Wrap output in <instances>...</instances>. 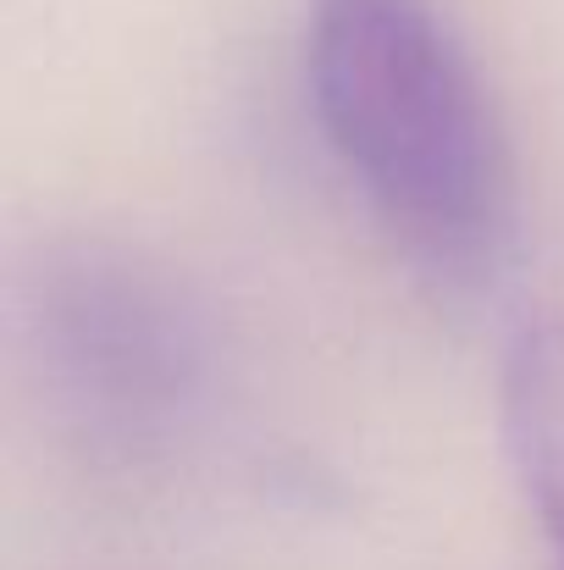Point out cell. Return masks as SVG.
<instances>
[{
	"mask_svg": "<svg viewBox=\"0 0 564 570\" xmlns=\"http://www.w3.org/2000/svg\"><path fill=\"white\" fill-rule=\"evenodd\" d=\"M504 449L564 570V316L521 327L504 355Z\"/></svg>",
	"mask_w": 564,
	"mask_h": 570,
	"instance_id": "2",
	"label": "cell"
},
{
	"mask_svg": "<svg viewBox=\"0 0 564 570\" xmlns=\"http://www.w3.org/2000/svg\"><path fill=\"white\" fill-rule=\"evenodd\" d=\"M305 83L333 156L409 249L443 266L493 255L509 145L437 0H310Z\"/></svg>",
	"mask_w": 564,
	"mask_h": 570,
	"instance_id": "1",
	"label": "cell"
}]
</instances>
